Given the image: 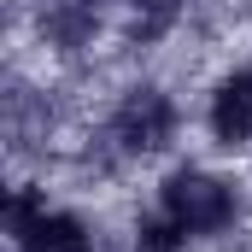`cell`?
Instances as JSON below:
<instances>
[{"label":"cell","mask_w":252,"mask_h":252,"mask_svg":"<svg viewBox=\"0 0 252 252\" xmlns=\"http://www.w3.org/2000/svg\"><path fill=\"white\" fill-rule=\"evenodd\" d=\"M164 217L182 229V235H211V229H229L235 223V193L229 182L205 176V170H176L164 182Z\"/></svg>","instance_id":"cell-1"},{"label":"cell","mask_w":252,"mask_h":252,"mask_svg":"<svg viewBox=\"0 0 252 252\" xmlns=\"http://www.w3.org/2000/svg\"><path fill=\"white\" fill-rule=\"evenodd\" d=\"M6 229L18 235L24 252H88V229H82L76 217H64V211H47V199L30 193V188L12 193Z\"/></svg>","instance_id":"cell-2"},{"label":"cell","mask_w":252,"mask_h":252,"mask_svg":"<svg viewBox=\"0 0 252 252\" xmlns=\"http://www.w3.org/2000/svg\"><path fill=\"white\" fill-rule=\"evenodd\" d=\"M170 129H176V112H170V100H164L158 88H135V94L124 100V112L112 118V135L124 141L129 153H153V147H164Z\"/></svg>","instance_id":"cell-3"},{"label":"cell","mask_w":252,"mask_h":252,"mask_svg":"<svg viewBox=\"0 0 252 252\" xmlns=\"http://www.w3.org/2000/svg\"><path fill=\"white\" fill-rule=\"evenodd\" d=\"M211 129L235 147V141H252V76H229L211 100Z\"/></svg>","instance_id":"cell-4"},{"label":"cell","mask_w":252,"mask_h":252,"mask_svg":"<svg viewBox=\"0 0 252 252\" xmlns=\"http://www.w3.org/2000/svg\"><path fill=\"white\" fill-rule=\"evenodd\" d=\"M176 12H182V0H141V12H135V41H158V35L176 24Z\"/></svg>","instance_id":"cell-5"},{"label":"cell","mask_w":252,"mask_h":252,"mask_svg":"<svg viewBox=\"0 0 252 252\" xmlns=\"http://www.w3.org/2000/svg\"><path fill=\"white\" fill-rule=\"evenodd\" d=\"M141 247L147 252H176L182 247V229H176L170 217H164V223H147V229H141Z\"/></svg>","instance_id":"cell-6"},{"label":"cell","mask_w":252,"mask_h":252,"mask_svg":"<svg viewBox=\"0 0 252 252\" xmlns=\"http://www.w3.org/2000/svg\"><path fill=\"white\" fill-rule=\"evenodd\" d=\"M88 6H100V0H88Z\"/></svg>","instance_id":"cell-7"}]
</instances>
